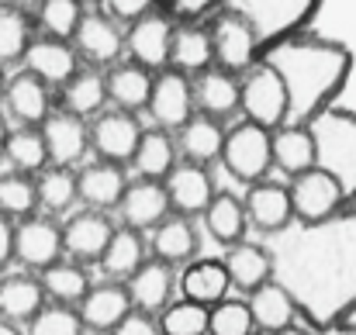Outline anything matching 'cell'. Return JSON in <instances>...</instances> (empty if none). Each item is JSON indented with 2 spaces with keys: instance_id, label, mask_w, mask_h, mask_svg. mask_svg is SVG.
Listing matches in <instances>:
<instances>
[{
  "instance_id": "1",
  "label": "cell",
  "mask_w": 356,
  "mask_h": 335,
  "mask_svg": "<svg viewBox=\"0 0 356 335\" xmlns=\"http://www.w3.org/2000/svg\"><path fill=\"white\" fill-rule=\"evenodd\" d=\"M273 280L287 287L312 329L343 322L356 308V201L318 222H291L266 235Z\"/></svg>"
},
{
  "instance_id": "2",
  "label": "cell",
  "mask_w": 356,
  "mask_h": 335,
  "mask_svg": "<svg viewBox=\"0 0 356 335\" xmlns=\"http://www.w3.org/2000/svg\"><path fill=\"white\" fill-rule=\"evenodd\" d=\"M259 59H266L280 76L287 101L284 124H308L339 97L353 73V52L343 42L318 35H291L266 49Z\"/></svg>"
},
{
  "instance_id": "3",
  "label": "cell",
  "mask_w": 356,
  "mask_h": 335,
  "mask_svg": "<svg viewBox=\"0 0 356 335\" xmlns=\"http://www.w3.org/2000/svg\"><path fill=\"white\" fill-rule=\"evenodd\" d=\"M318 7L322 0H222L215 10H222L238 31H245V38L263 56L277 42L301 35Z\"/></svg>"
},
{
  "instance_id": "4",
  "label": "cell",
  "mask_w": 356,
  "mask_h": 335,
  "mask_svg": "<svg viewBox=\"0 0 356 335\" xmlns=\"http://www.w3.org/2000/svg\"><path fill=\"white\" fill-rule=\"evenodd\" d=\"M312 131V145H315V166L325 170L346 204L356 201V111L350 108H336L329 104L325 111H318L308 121Z\"/></svg>"
},
{
  "instance_id": "5",
  "label": "cell",
  "mask_w": 356,
  "mask_h": 335,
  "mask_svg": "<svg viewBox=\"0 0 356 335\" xmlns=\"http://www.w3.org/2000/svg\"><path fill=\"white\" fill-rule=\"evenodd\" d=\"M238 111L245 114V121H252L266 131L284 124V114H287L284 87L266 59H256L249 70L238 73Z\"/></svg>"
},
{
  "instance_id": "6",
  "label": "cell",
  "mask_w": 356,
  "mask_h": 335,
  "mask_svg": "<svg viewBox=\"0 0 356 335\" xmlns=\"http://www.w3.org/2000/svg\"><path fill=\"white\" fill-rule=\"evenodd\" d=\"M222 166L229 170V177L238 183H256L273 170L270 159V131L252 124V121H238L225 131L222 138V152H218Z\"/></svg>"
},
{
  "instance_id": "7",
  "label": "cell",
  "mask_w": 356,
  "mask_h": 335,
  "mask_svg": "<svg viewBox=\"0 0 356 335\" xmlns=\"http://www.w3.org/2000/svg\"><path fill=\"white\" fill-rule=\"evenodd\" d=\"M287 201H291V222H318L346 204L339 183L318 166H308L291 177Z\"/></svg>"
},
{
  "instance_id": "8",
  "label": "cell",
  "mask_w": 356,
  "mask_h": 335,
  "mask_svg": "<svg viewBox=\"0 0 356 335\" xmlns=\"http://www.w3.org/2000/svg\"><path fill=\"white\" fill-rule=\"evenodd\" d=\"M177 21L170 14H163L159 7H152L149 14L135 17L124 31V49L131 56V63L145 66V70H163L166 56H170V38H173Z\"/></svg>"
},
{
  "instance_id": "9",
  "label": "cell",
  "mask_w": 356,
  "mask_h": 335,
  "mask_svg": "<svg viewBox=\"0 0 356 335\" xmlns=\"http://www.w3.org/2000/svg\"><path fill=\"white\" fill-rule=\"evenodd\" d=\"M149 114L156 117L159 128H180L191 114H194V90H191V76L180 70L163 66L152 76L149 87V101H145Z\"/></svg>"
},
{
  "instance_id": "10",
  "label": "cell",
  "mask_w": 356,
  "mask_h": 335,
  "mask_svg": "<svg viewBox=\"0 0 356 335\" xmlns=\"http://www.w3.org/2000/svg\"><path fill=\"white\" fill-rule=\"evenodd\" d=\"M138 135H142V124L135 121V114L118 111V108L101 111L87 124V142L97 152V159H108V163H118V166L124 159H131Z\"/></svg>"
},
{
  "instance_id": "11",
  "label": "cell",
  "mask_w": 356,
  "mask_h": 335,
  "mask_svg": "<svg viewBox=\"0 0 356 335\" xmlns=\"http://www.w3.org/2000/svg\"><path fill=\"white\" fill-rule=\"evenodd\" d=\"M42 128V142H45V159L52 166H73L87 156L90 142H87V121L80 114H70V111H56V114H45L38 121Z\"/></svg>"
},
{
  "instance_id": "12",
  "label": "cell",
  "mask_w": 356,
  "mask_h": 335,
  "mask_svg": "<svg viewBox=\"0 0 356 335\" xmlns=\"http://www.w3.org/2000/svg\"><path fill=\"white\" fill-rule=\"evenodd\" d=\"M70 38L76 42V56H83L87 63L111 66V63H118L121 52H124L121 28L108 14H101V10H83Z\"/></svg>"
},
{
  "instance_id": "13",
  "label": "cell",
  "mask_w": 356,
  "mask_h": 335,
  "mask_svg": "<svg viewBox=\"0 0 356 335\" xmlns=\"http://www.w3.org/2000/svg\"><path fill=\"white\" fill-rule=\"evenodd\" d=\"M163 190H166L170 211L191 218V215H201L208 208V201L215 194V183H211L208 166H201V163H177L163 177Z\"/></svg>"
},
{
  "instance_id": "14",
  "label": "cell",
  "mask_w": 356,
  "mask_h": 335,
  "mask_svg": "<svg viewBox=\"0 0 356 335\" xmlns=\"http://www.w3.org/2000/svg\"><path fill=\"white\" fill-rule=\"evenodd\" d=\"M173 287H177V273L170 263L163 259H142V266L124 280V291H128V301L135 311H145V315H156L170 304L173 297Z\"/></svg>"
},
{
  "instance_id": "15",
  "label": "cell",
  "mask_w": 356,
  "mask_h": 335,
  "mask_svg": "<svg viewBox=\"0 0 356 335\" xmlns=\"http://www.w3.org/2000/svg\"><path fill=\"white\" fill-rule=\"evenodd\" d=\"M14 256L31 270H42V266L56 263L63 256L59 224L49 222V218H38V215L21 218V224H14Z\"/></svg>"
},
{
  "instance_id": "16",
  "label": "cell",
  "mask_w": 356,
  "mask_h": 335,
  "mask_svg": "<svg viewBox=\"0 0 356 335\" xmlns=\"http://www.w3.org/2000/svg\"><path fill=\"white\" fill-rule=\"evenodd\" d=\"M59 231H63V252H70L76 263H97L115 224L104 211L87 208V211L73 215L66 224H59Z\"/></svg>"
},
{
  "instance_id": "17",
  "label": "cell",
  "mask_w": 356,
  "mask_h": 335,
  "mask_svg": "<svg viewBox=\"0 0 356 335\" xmlns=\"http://www.w3.org/2000/svg\"><path fill=\"white\" fill-rule=\"evenodd\" d=\"M242 208H245V222L252 224L256 231H263V235H273L284 224H291L287 187L277 183V180H266L263 177V180L249 183V190L242 197Z\"/></svg>"
},
{
  "instance_id": "18",
  "label": "cell",
  "mask_w": 356,
  "mask_h": 335,
  "mask_svg": "<svg viewBox=\"0 0 356 335\" xmlns=\"http://www.w3.org/2000/svg\"><path fill=\"white\" fill-rule=\"evenodd\" d=\"M115 208H118L121 222L128 224V228L145 231V228L159 224L170 215V201H166L163 180H145V177H142V180H135V183H124V190H121Z\"/></svg>"
},
{
  "instance_id": "19",
  "label": "cell",
  "mask_w": 356,
  "mask_h": 335,
  "mask_svg": "<svg viewBox=\"0 0 356 335\" xmlns=\"http://www.w3.org/2000/svg\"><path fill=\"white\" fill-rule=\"evenodd\" d=\"M128 311H131V301H128L124 284H118V280H108L97 287L90 284L87 294L80 297V308H76L83 329H94V332H111Z\"/></svg>"
},
{
  "instance_id": "20",
  "label": "cell",
  "mask_w": 356,
  "mask_h": 335,
  "mask_svg": "<svg viewBox=\"0 0 356 335\" xmlns=\"http://www.w3.org/2000/svg\"><path fill=\"white\" fill-rule=\"evenodd\" d=\"M21 59H24L28 73L38 76L45 87H52V83L63 87L73 76V70H76V49H70L66 38H52V35L28 42Z\"/></svg>"
},
{
  "instance_id": "21",
  "label": "cell",
  "mask_w": 356,
  "mask_h": 335,
  "mask_svg": "<svg viewBox=\"0 0 356 335\" xmlns=\"http://www.w3.org/2000/svg\"><path fill=\"white\" fill-rule=\"evenodd\" d=\"M191 90H194V108L208 117H229L238 111V76L222 66L194 73Z\"/></svg>"
},
{
  "instance_id": "22",
  "label": "cell",
  "mask_w": 356,
  "mask_h": 335,
  "mask_svg": "<svg viewBox=\"0 0 356 335\" xmlns=\"http://www.w3.org/2000/svg\"><path fill=\"white\" fill-rule=\"evenodd\" d=\"M245 308H249V315H252V329L270 332V335L284 332V329L294 325V318H298V308H294L287 287L277 284L273 277H270L266 284H259L256 291H249Z\"/></svg>"
},
{
  "instance_id": "23",
  "label": "cell",
  "mask_w": 356,
  "mask_h": 335,
  "mask_svg": "<svg viewBox=\"0 0 356 335\" xmlns=\"http://www.w3.org/2000/svg\"><path fill=\"white\" fill-rule=\"evenodd\" d=\"M166 66H170V70H180V73H187V76H194V73L215 66V59H211V38H208L204 21H180V24L173 28Z\"/></svg>"
},
{
  "instance_id": "24",
  "label": "cell",
  "mask_w": 356,
  "mask_h": 335,
  "mask_svg": "<svg viewBox=\"0 0 356 335\" xmlns=\"http://www.w3.org/2000/svg\"><path fill=\"white\" fill-rule=\"evenodd\" d=\"M124 183L128 180H124L118 163L97 159V163H90V166H83L76 173V201H83L94 211H108V208L118 204Z\"/></svg>"
},
{
  "instance_id": "25",
  "label": "cell",
  "mask_w": 356,
  "mask_h": 335,
  "mask_svg": "<svg viewBox=\"0 0 356 335\" xmlns=\"http://www.w3.org/2000/svg\"><path fill=\"white\" fill-rule=\"evenodd\" d=\"M222 138H225V128L218 124V117H208V114H191L180 128H177V152L187 156V163H215L218 152H222Z\"/></svg>"
},
{
  "instance_id": "26",
  "label": "cell",
  "mask_w": 356,
  "mask_h": 335,
  "mask_svg": "<svg viewBox=\"0 0 356 335\" xmlns=\"http://www.w3.org/2000/svg\"><path fill=\"white\" fill-rule=\"evenodd\" d=\"M135 166L138 177L145 180H163L173 166H177V142L170 135V128H142L138 142H135V152L128 159Z\"/></svg>"
},
{
  "instance_id": "27",
  "label": "cell",
  "mask_w": 356,
  "mask_h": 335,
  "mask_svg": "<svg viewBox=\"0 0 356 335\" xmlns=\"http://www.w3.org/2000/svg\"><path fill=\"white\" fill-rule=\"evenodd\" d=\"M0 97H3L7 114L17 117L21 124H38L49 114V87L38 76H31L28 70L10 76V80H3V94Z\"/></svg>"
},
{
  "instance_id": "28",
  "label": "cell",
  "mask_w": 356,
  "mask_h": 335,
  "mask_svg": "<svg viewBox=\"0 0 356 335\" xmlns=\"http://www.w3.org/2000/svg\"><path fill=\"white\" fill-rule=\"evenodd\" d=\"M270 159L287 177L315 166V145H312L308 124H280V128H273L270 131Z\"/></svg>"
},
{
  "instance_id": "29",
  "label": "cell",
  "mask_w": 356,
  "mask_h": 335,
  "mask_svg": "<svg viewBox=\"0 0 356 335\" xmlns=\"http://www.w3.org/2000/svg\"><path fill=\"white\" fill-rule=\"evenodd\" d=\"M149 87H152V70L138 66V63H111V73L104 76V90L108 101L118 111H138L149 101Z\"/></svg>"
},
{
  "instance_id": "30",
  "label": "cell",
  "mask_w": 356,
  "mask_h": 335,
  "mask_svg": "<svg viewBox=\"0 0 356 335\" xmlns=\"http://www.w3.org/2000/svg\"><path fill=\"white\" fill-rule=\"evenodd\" d=\"M225 273H229V284L238 291H256L259 284H266L273 277V266H270V252L259 245V242H236L229 245L225 259H222Z\"/></svg>"
},
{
  "instance_id": "31",
  "label": "cell",
  "mask_w": 356,
  "mask_h": 335,
  "mask_svg": "<svg viewBox=\"0 0 356 335\" xmlns=\"http://www.w3.org/2000/svg\"><path fill=\"white\" fill-rule=\"evenodd\" d=\"M152 256L170 263V266H184L197 256V231L191 218L184 215H173V218H163L159 224H152Z\"/></svg>"
},
{
  "instance_id": "32",
  "label": "cell",
  "mask_w": 356,
  "mask_h": 335,
  "mask_svg": "<svg viewBox=\"0 0 356 335\" xmlns=\"http://www.w3.org/2000/svg\"><path fill=\"white\" fill-rule=\"evenodd\" d=\"M229 273L222 266V259H191L187 270L180 273V291L187 301H197L204 308H211L215 301H222L229 294Z\"/></svg>"
},
{
  "instance_id": "33",
  "label": "cell",
  "mask_w": 356,
  "mask_h": 335,
  "mask_svg": "<svg viewBox=\"0 0 356 335\" xmlns=\"http://www.w3.org/2000/svg\"><path fill=\"white\" fill-rule=\"evenodd\" d=\"M142 259H145V238H142V231L121 224V228L111 231V238H108V245H104V252H101L97 263H101V270H104L108 280H128L142 266Z\"/></svg>"
},
{
  "instance_id": "34",
  "label": "cell",
  "mask_w": 356,
  "mask_h": 335,
  "mask_svg": "<svg viewBox=\"0 0 356 335\" xmlns=\"http://www.w3.org/2000/svg\"><path fill=\"white\" fill-rule=\"evenodd\" d=\"M42 304H45V291H42L38 277L10 273L0 280V318L3 322H10V325L28 322Z\"/></svg>"
},
{
  "instance_id": "35",
  "label": "cell",
  "mask_w": 356,
  "mask_h": 335,
  "mask_svg": "<svg viewBox=\"0 0 356 335\" xmlns=\"http://www.w3.org/2000/svg\"><path fill=\"white\" fill-rule=\"evenodd\" d=\"M201 218H204V231L215 238V242H222V245H236L245 238V208H242V201H238L236 194H211V201H208V208L201 211Z\"/></svg>"
},
{
  "instance_id": "36",
  "label": "cell",
  "mask_w": 356,
  "mask_h": 335,
  "mask_svg": "<svg viewBox=\"0 0 356 335\" xmlns=\"http://www.w3.org/2000/svg\"><path fill=\"white\" fill-rule=\"evenodd\" d=\"M38 284H42V291H45L56 304H80V297H83L87 287H90V273L83 270V263L59 256L56 263L42 266Z\"/></svg>"
},
{
  "instance_id": "37",
  "label": "cell",
  "mask_w": 356,
  "mask_h": 335,
  "mask_svg": "<svg viewBox=\"0 0 356 335\" xmlns=\"http://www.w3.org/2000/svg\"><path fill=\"white\" fill-rule=\"evenodd\" d=\"M108 101V90H104V76L97 70H73V76L63 83V104L70 114H97Z\"/></svg>"
},
{
  "instance_id": "38",
  "label": "cell",
  "mask_w": 356,
  "mask_h": 335,
  "mask_svg": "<svg viewBox=\"0 0 356 335\" xmlns=\"http://www.w3.org/2000/svg\"><path fill=\"white\" fill-rule=\"evenodd\" d=\"M0 152L7 156V163H10L17 173H35V170H42V166L49 163V159H45L42 131H38L35 124H21V128L7 131Z\"/></svg>"
},
{
  "instance_id": "39",
  "label": "cell",
  "mask_w": 356,
  "mask_h": 335,
  "mask_svg": "<svg viewBox=\"0 0 356 335\" xmlns=\"http://www.w3.org/2000/svg\"><path fill=\"white\" fill-rule=\"evenodd\" d=\"M35 201L45 211H52V215H63L66 208H73V201H76V177L70 173V166L38 170V177H35Z\"/></svg>"
},
{
  "instance_id": "40",
  "label": "cell",
  "mask_w": 356,
  "mask_h": 335,
  "mask_svg": "<svg viewBox=\"0 0 356 335\" xmlns=\"http://www.w3.org/2000/svg\"><path fill=\"white\" fill-rule=\"evenodd\" d=\"M159 335H208V308L197 301H170L159 311Z\"/></svg>"
},
{
  "instance_id": "41",
  "label": "cell",
  "mask_w": 356,
  "mask_h": 335,
  "mask_svg": "<svg viewBox=\"0 0 356 335\" xmlns=\"http://www.w3.org/2000/svg\"><path fill=\"white\" fill-rule=\"evenodd\" d=\"M38 208L35 201V180L28 173H3L0 177V215L7 218H28Z\"/></svg>"
},
{
  "instance_id": "42",
  "label": "cell",
  "mask_w": 356,
  "mask_h": 335,
  "mask_svg": "<svg viewBox=\"0 0 356 335\" xmlns=\"http://www.w3.org/2000/svg\"><path fill=\"white\" fill-rule=\"evenodd\" d=\"M31 42V24L14 3H0V63L21 59Z\"/></svg>"
},
{
  "instance_id": "43",
  "label": "cell",
  "mask_w": 356,
  "mask_h": 335,
  "mask_svg": "<svg viewBox=\"0 0 356 335\" xmlns=\"http://www.w3.org/2000/svg\"><path fill=\"white\" fill-rule=\"evenodd\" d=\"M24 335H83V322L73 311V304H42L28 318Z\"/></svg>"
},
{
  "instance_id": "44",
  "label": "cell",
  "mask_w": 356,
  "mask_h": 335,
  "mask_svg": "<svg viewBox=\"0 0 356 335\" xmlns=\"http://www.w3.org/2000/svg\"><path fill=\"white\" fill-rule=\"evenodd\" d=\"M208 332L211 335H252V315L245 301H215L208 308Z\"/></svg>"
},
{
  "instance_id": "45",
  "label": "cell",
  "mask_w": 356,
  "mask_h": 335,
  "mask_svg": "<svg viewBox=\"0 0 356 335\" xmlns=\"http://www.w3.org/2000/svg\"><path fill=\"white\" fill-rule=\"evenodd\" d=\"M80 14H83L80 0H38V24L52 38H70Z\"/></svg>"
},
{
  "instance_id": "46",
  "label": "cell",
  "mask_w": 356,
  "mask_h": 335,
  "mask_svg": "<svg viewBox=\"0 0 356 335\" xmlns=\"http://www.w3.org/2000/svg\"><path fill=\"white\" fill-rule=\"evenodd\" d=\"M222 0H156V7L163 14H170L177 24L180 21H204Z\"/></svg>"
},
{
  "instance_id": "47",
  "label": "cell",
  "mask_w": 356,
  "mask_h": 335,
  "mask_svg": "<svg viewBox=\"0 0 356 335\" xmlns=\"http://www.w3.org/2000/svg\"><path fill=\"white\" fill-rule=\"evenodd\" d=\"M104 7H108V17H111V21L131 24L135 17L149 14V10L156 7V0H104Z\"/></svg>"
},
{
  "instance_id": "48",
  "label": "cell",
  "mask_w": 356,
  "mask_h": 335,
  "mask_svg": "<svg viewBox=\"0 0 356 335\" xmlns=\"http://www.w3.org/2000/svg\"><path fill=\"white\" fill-rule=\"evenodd\" d=\"M111 335H159V325L152 322V315H145V311H135V308H131L118 325L111 329Z\"/></svg>"
},
{
  "instance_id": "49",
  "label": "cell",
  "mask_w": 356,
  "mask_h": 335,
  "mask_svg": "<svg viewBox=\"0 0 356 335\" xmlns=\"http://www.w3.org/2000/svg\"><path fill=\"white\" fill-rule=\"evenodd\" d=\"M10 256H14V222L0 215V270L10 263Z\"/></svg>"
},
{
  "instance_id": "50",
  "label": "cell",
  "mask_w": 356,
  "mask_h": 335,
  "mask_svg": "<svg viewBox=\"0 0 356 335\" xmlns=\"http://www.w3.org/2000/svg\"><path fill=\"white\" fill-rule=\"evenodd\" d=\"M315 335H356V325H350V322H336V325L315 329Z\"/></svg>"
},
{
  "instance_id": "51",
  "label": "cell",
  "mask_w": 356,
  "mask_h": 335,
  "mask_svg": "<svg viewBox=\"0 0 356 335\" xmlns=\"http://www.w3.org/2000/svg\"><path fill=\"white\" fill-rule=\"evenodd\" d=\"M277 335H315V329H301V325H287L284 332H277Z\"/></svg>"
},
{
  "instance_id": "52",
  "label": "cell",
  "mask_w": 356,
  "mask_h": 335,
  "mask_svg": "<svg viewBox=\"0 0 356 335\" xmlns=\"http://www.w3.org/2000/svg\"><path fill=\"white\" fill-rule=\"evenodd\" d=\"M0 335H24V332H17V325H10V322L0 318Z\"/></svg>"
},
{
  "instance_id": "53",
  "label": "cell",
  "mask_w": 356,
  "mask_h": 335,
  "mask_svg": "<svg viewBox=\"0 0 356 335\" xmlns=\"http://www.w3.org/2000/svg\"><path fill=\"white\" fill-rule=\"evenodd\" d=\"M3 138H7V124H3V117H0V149H3Z\"/></svg>"
},
{
  "instance_id": "54",
  "label": "cell",
  "mask_w": 356,
  "mask_h": 335,
  "mask_svg": "<svg viewBox=\"0 0 356 335\" xmlns=\"http://www.w3.org/2000/svg\"><path fill=\"white\" fill-rule=\"evenodd\" d=\"M343 322H350V325H356V308L350 311V315H346V318H343Z\"/></svg>"
},
{
  "instance_id": "55",
  "label": "cell",
  "mask_w": 356,
  "mask_h": 335,
  "mask_svg": "<svg viewBox=\"0 0 356 335\" xmlns=\"http://www.w3.org/2000/svg\"><path fill=\"white\" fill-rule=\"evenodd\" d=\"M14 7H21V3H38V0H10Z\"/></svg>"
},
{
  "instance_id": "56",
  "label": "cell",
  "mask_w": 356,
  "mask_h": 335,
  "mask_svg": "<svg viewBox=\"0 0 356 335\" xmlns=\"http://www.w3.org/2000/svg\"><path fill=\"white\" fill-rule=\"evenodd\" d=\"M0 94H3V73H0Z\"/></svg>"
}]
</instances>
